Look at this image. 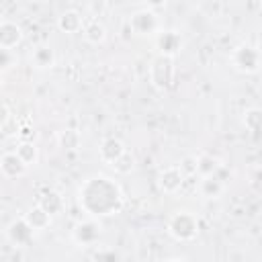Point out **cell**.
Instances as JSON below:
<instances>
[{"mask_svg":"<svg viewBox=\"0 0 262 262\" xmlns=\"http://www.w3.org/2000/svg\"><path fill=\"white\" fill-rule=\"evenodd\" d=\"M151 82L156 88L166 90L172 86L174 82V66H172V57L170 55H160L154 59L151 63Z\"/></svg>","mask_w":262,"mask_h":262,"instance_id":"obj_1","label":"cell"},{"mask_svg":"<svg viewBox=\"0 0 262 262\" xmlns=\"http://www.w3.org/2000/svg\"><path fill=\"white\" fill-rule=\"evenodd\" d=\"M170 233L176 239H190V237H194V233H196V219L190 213H186V211L174 215L172 221H170Z\"/></svg>","mask_w":262,"mask_h":262,"instance_id":"obj_2","label":"cell"},{"mask_svg":"<svg viewBox=\"0 0 262 262\" xmlns=\"http://www.w3.org/2000/svg\"><path fill=\"white\" fill-rule=\"evenodd\" d=\"M233 59H235L237 70L248 72V74L258 72L260 53H258V49H256V47H252V45H242V47H237V51H235Z\"/></svg>","mask_w":262,"mask_h":262,"instance_id":"obj_3","label":"cell"},{"mask_svg":"<svg viewBox=\"0 0 262 262\" xmlns=\"http://www.w3.org/2000/svg\"><path fill=\"white\" fill-rule=\"evenodd\" d=\"M131 27V31H135L137 35H145V33H151L156 27H158V18L151 10H139L131 16V20L127 23Z\"/></svg>","mask_w":262,"mask_h":262,"instance_id":"obj_4","label":"cell"},{"mask_svg":"<svg viewBox=\"0 0 262 262\" xmlns=\"http://www.w3.org/2000/svg\"><path fill=\"white\" fill-rule=\"evenodd\" d=\"M25 170H27V164L18 158L16 151H14V154H4V156H2V160H0V172H2L4 176H8V178H16V176L25 174Z\"/></svg>","mask_w":262,"mask_h":262,"instance_id":"obj_5","label":"cell"},{"mask_svg":"<svg viewBox=\"0 0 262 262\" xmlns=\"http://www.w3.org/2000/svg\"><path fill=\"white\" fill-rule=\"evenodd\" d=\"M8 237H10V242H14L16 246H25V244H29L31 237H33V227L25 221V217L18 219V221H12V223L8 225Z\"/></svg>","mask_w":262,"mask_h":262,"instance_id":"obj_6","label":"cell"},{"mask_svg":"<svg viewBox=\"0 0 262 262\" xmlns=\"http://www.w3.org/2000/svg\"><path fill=\"white\" fill-rule=\"evenodd\" d=\"M23 39V33H20V27L10 23V20H4L0 23V47H6V49H12L14 45H18Z\"/></svg>","mask_w":262,"mask_h":262,"instance_id":"obj_7","label":"cell"},{"mask_svg":"<svg viewBox=\"0 0 262 262\" xmlns=\"http://www.w3.org/2000/svg\"><path fill=\"white\" fill-rule=\"evenodd\" d=\"M184 182V174L180 172V168H166L160 174V186L164 192H176Z\"/></svg>","mask_w":262,"mask_h":262,"instance_id":"obj_8","label":"cell"},{"mask_svg":"<svg viewBox=\"0 0 262 262\" xmlns=\"http://www.w3.org/2000/svg\"><path fill=\"white\" fill-rule=\"evenodd\" d=\"M82 33H84V39H86L88 43H92V45H98V43H102V41L106 39V29H104V25H102L98 18L88 20V23L82 27Z\"/></svg>","mask_w":262,"mask_h":262,"instance_id":"obj_9","label":"cell"},{"mask_svg":"<svg viewBox=\"0 0 262 262\" xmlns=\"http://www.w3.org/2000/svg\"><path fill=\"white\" fill-rule=\"evenodd\" d=\"M98 235H100V227L94 221H84L74 229V237L78 244H92Z\"/></svg>","mask_w":262,"mask_h":262,"instance_id":"obj_10","label":"cell"},{"mask_svg":"<svg viewBox=\"0 0 262 262\" xmlns=\"http://www.w3.org/2000/svg\"><path fill=\"white\" fill-rule=\"evenodd\" d=\"M57 25L66 33H78V31H82L84 20H82V14L78 10H66V12H61Z\"/></svg>","mask_w":262,"mask_h":262,"instance_id":"obj_11","label":"cell"},{"mask_svg":"<svg viewBox=\"0 0 262 262\" xmlns=\"http://www.w3.org/2000/svg\"><path fill=\"white\" fill-rule=\"evenodd\" d=\"M123 151H125V145H123L119 139H115V137L104 139L102 145H100V158H102L104 162H108V164H113Z\"/></svg>","mask_w":262,"mask_h":262,"instance_id":"obj_12","label":"cell"},{"mask_svg":"<svg viewBox=\"0 0 262 262\" xmlns=\"http://www.w3.org/2000/svg\"><path fill=\"white\" fill-rule=\"evenodd\" d=\"M25 221L33 227V231H35V229H45V227L49 225V221H51V215H49L41 205H37V207H33V209L25 215Z\"/></svg>","mask_w":262,"mask_h":262,"instance_id":"obj_13","label":"cell"},{"mask_svg":"<svg viewBox=\"0 0 262 262\" xmlns=\"http://www.w3.org/2000/svg\"><path fill=\"white\" fill-rule=\"evenodd\" d=\"M158 47L162 49V55H170V57H172V55L180 49V37H178L176 33H172V31H166V33L160 35Z\"/></svg>","mask_w":262,"mask_h":262,"instance_id":"obj_14","label":"cell"},{"mask_svg":"<svg viewBox=\"0 0 262 262\" xmlns=\"http://www.w3.org/2000/svg\"><path fill=\"white\" fill-rule=\"evenodd\" d=\"M199 190H201L203 196L213 199V196H219V194H221V190H223V182H221L215 174H211V176H203V180H201V184H199Z\"/></svg>","mask_w":262,"mask_h":262,"instance_id":"obj_15","label":"cell"},{"mask_svg":"<svg viewBox=\"0 0 262 262\" xmlns=\"http://www.w3.org/2000/svg\"><path fill=\"white\" fill-rule=\"evenodd\" d=\"M219 166H221V162H219L217 158L209 156V154H201V156L196 158V174H201V176H211V174H215V172L219 170Z\"/></svg>","mask_w":262,"mask_h":262,"instance_id":"obj_16","label":"cell"},{"mask_svg":"<svg viewBox=\"0 0 262 262\" xmlns=\"http://www.w3.org/2000/svg\"><path fill=\"white\" fill-rule=\"evenodd\" d=\"M39 205H41L49 215H57V213L63 209V201H61V196H59L57 192H53V190H49L47 194H43L41 201H39Z\"/></svg>","mask_w":262,"mask_h":262,"instance_id":"obj_17","label":"cell"},{"mask_svg":"<svg viewBox=\"0 0 262 262\" xmlns=\"http://www.w3.org/2000/svg\"><path fill=\"white\" fill-rule=\"evenodd\" d=\"M53 61H55V55H53V51L49 47H37L33 51V63L37 68H51Z\"/></svg>","mask_w":262,"mask_h":262,"instance_id":"obj_18","label":"cell"},{"mask_svg":"<svg viewBox=\"0 0 262 262\" xmlns=\"http://www.w3.org/2000/svg\"><path fill=\"white\" fill-rule=\"evenodd\" d=\"M113 168H115V172H119V174H129L131 170H133V156L125 149L113 164H111Z\"/></svg>","mask_w":262,"mask_h":262,"instance_id":"obj_19","label":"cell"},{"mask_svg":"<svg viewBox=\"0 0 262 262\" xmlns=\"http://www.w3.org/2000/svg\"><path fill=\"white\" fill-rule=\"evenodd\" d=\"M16 154H18V158H20V160H23L27 166L37 162V147H35L33 143H29V141L20 143V145L16 147Z\"/></svg>","mask_w":262,"mask_h":262,"instance_id":"obj_20","label":"cell"},{"mask_svg":"<svg viewBox=\"0 0 262 262\" xmlns=\"http://www.w3.org/2000/svg\"><path fill=\"white\" fill-rule=\"evenodd\" d=\"M260 119H262L260 108H250V111L246 113V117H244V123H246V127H248L252 133H258V129H260Z\"/></svg>","mask_w":262,"mask_h":262,"instance_id":"obj_21","label":"cell"},{"mask_svg":"<svg viewBox=\"0 0 262 262\" xmlns=\"http://www.w3.org/2000/svg\"><path fill=\"white\" fill-rule=\"evenodd\" d=\"M59 139H61V145H63L66 149H76L78 143H80V135H78V131H74V129L63 131Z\"/></svg>","mask_w":262,"mask_h":262,"instance_id":"obj_22","label":"cell"},{"mask_svg":"<svg viewBox=\"0 0 262 262\" xmlns=\"http://www.w3.org/2000/svg\"><path fill=\"white\" fill-rule=\"evenodd\" d=\"M14 61V55H12V49H6V47H0V72L8 70Z\"/></svg>","mask_w":262,"mask_h":262,"instance_id":"obj_23","label":"cell"},{"mask_svg":"<svg viewBox=\"0 0 262 262\" xmlns=\"http://www.w3.org/2000/svg\"><path fill=\"white\" fill-rule=\"evenodd\" d=\"M178 168H180V172H182L184 176H192V174H196V158H184L182 164H180Z\"/></svg>","mask_w":262,"mask_h":262,"instance_id":"obj_24","label":"cell"},{"mask_svg":"<svg viewBox=\"0 0 262 262\" xmlns=\"http://www.w3.org/2000/svg\"><path fill=\"white\" fill-rule=\"evenodd\" d=\"M106 10V0H90V12L94 16H102Z\"/></svg>","mask_w":262,"mask_h":262,"instance_id":"obj_25","label":"cell"},{"mask_svg":"<svg viewBox=\"0 0 262 262\" xmlns=\"http://www.w3.org/2000/svg\"><path fill=\"white\" fill-rule=\"evenodd\" d=\"M8 119H10V111L6 108V104H2V102H0V129L8 123Z\"/></svg>","mask_w":262,"mask_h":262,"instance_id":"obj_26","label":"cell"},{"mask_svg":"<svg viewBox=\"0 0 262 262\" xmlns=\"http://www.w3.org/2000/svg\"><path fill=\"white\" fill-rule=\"evenodd\" d=\"M143 2H147L149 6H162L166 0H143Z\"/></svg>","mask_w":262,"mask_h":262,"instance_id":"obj_27","label":"cell"},{"mask_svg":"<svg viewBox=\"0 0 262 262\" xmlns=\"http://www.w3.org/2000/svg\"><path fill=\"white\" fill-rule=\"evenodd\" d=\"M94 258H117L115 254H96Z\"/></svg>","mask_w":262,"mask_h":262,"instance_id":"obj_28","label":"cell"},{"mask_svg":"<svg viewBox=\"0 0 262 262\" xmlns=\"http://www.w3.org/2000/svg\"><path fill=\"white\" fill-rule=\"evenodd\" d=\"M0 88H2V72H0Z\"/></svg>","mask_w":262,"mask_h":262,"instance_id":"obj_29","label":"cell"}]
</instances>
